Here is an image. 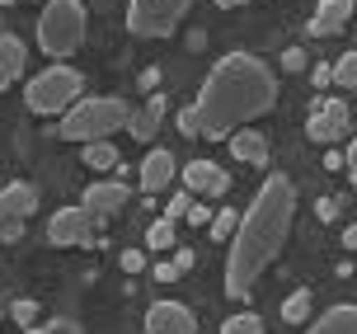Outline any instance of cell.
Returning <instances> with one entry per match:
<instances>
[{"mask_svg":"<svg viewBox=\"0 0 357 334\" xmlns=\"http://www.w3.org/2000/svg\"><path fill=\"white\" fill-rule=\"evenodd\" d=\"M278 104V80L273 71L250 52H226L202 80L193 108L178 113V132L188 137H226L235 127L264 118Z\"/></svg>","mask_w":357,"mask_h":334,"instance_id":"6da1fadb","label":"cell"},{"mask_svg":"<svg viewBox=\"0 0 357 334\" xmlns=\"http://www.w3.org/2000/svg\"><path fill=\"white\" fill-rule=\"evenodd\" d=\"M291 217H296V184L287 175H268L264 189L254 194L250 212H240V226L231 235V254H226V297H250L278 249L291 235Z\"/></svg>","mask_w":357,"mask_h":334,"instance_id":"7a4b0ae2","label":"cell"},{"mask_svg":"<svg viewBox=\"0 0 357 334\" xmlns=\"http://www.w3.org/2000/svg\"><path fill=\"white\" fill-rule=\"evenodd\" d=\"M127 118H132V108L127 99L118 94H104V99H80L61 113V127H56V137L61 141H108V132H123Z\"/></svg>","mask_w":357,"mask_h":334,"instance_id":"3957f363","label":"cell"},{"mask_svg":"<svg viewBox=\"0 0 357 334\" xmlns=\"http://www.w3.org/2000/svg\"><path fill=\"white\" fill-rule=\"evenodd\" d=\"M85 43V5L80 0H47L38 19V48L47 57H71Z\"/></svg>","mask_w":357,"mask_h":334,"instance_id":"277c9868","label":"cell"},{"mask_svg":"<svg viewBox=\"0 0 357 334\" xmlns=\"http://www.w3.org/2000/svg\"><path fill=\"white\" fill-rule=\"evenodd\" d=\"M80 94H85V75L75 66H47L43 75H33L29 80V89H24V99H29V108L33 113H66L71 104H80Z\"/></svg>","mask_w":357,"mask_h":334,"instance_id":"5b68a950","label":"cell"},{"mask_svg":"<svg viewBox=\"0 0 357 334\" xmlns=\"http://www.w3.org/2000/svg\"><path fill=\"white\" fill-rule=\"evenodd\" d=\"M183 15H188V0H132L127 5V29L137 38H169Z\"/></svg>","mask_w":357,"mask_h":334,"instance_id":"8992f818","label":"cell"},{"mask_svg":"<svg viewBox=\"0 0 357 334\" xmlns=\"http://www.w3.org/2000/svg\"><path fill=\"white\" fill-rule=\"evenodd\" d=\"M52 245H89L94 240V212L89 208H61L47 226Z\"/></svg>","mask_w":357,"mask_h":334,"instance_id":"52a82bcc","label":"cell"},{"mask_svg":"<svg viewBox=\"0 0 357 334\" xmlns=\"http://www.w3.org/2000/svg\"><path fill=\"white\" fill-rule=\"evenodd\" d=\"M146 334H197V320L183 301H155L146 311Z\"/></svg>","mask_w":357,"mask_h":334,"instance_id":"ba28073f","label":"cell"},{"mask_svg":"<svg viewBox=\"0 0 357 334\" xmlns=\"http://www.w3.org/2000/svg\"><path fill=\"white\" fill-rule=\"evenodd\" d=\"M183 189L188 194H207V198H221L226 189H231V175L221 170V165H212V160H188L183 170Z\"/></svg>","mask_w":357,"mask_h":334,"instance_id":"9c48e42d","label":"cell"},{"mask_svg":"<svg viewBox=\"0 0 357 334\" xmlns=\"http://www.w3.org/2000/svg\"><path fill=\"white\" fill-rule=\"evenodd\" d=\"M343 127H348V104H343V99H324V104L310 113L305 137H310V141H334Z\"/></svg>","mask_w":357,"mask_h":334,"instance_id":"30bf717a","label":"cell"},{"mask_svg":"<svg viewBox=\"0 0 357 334\" xmlns=\"http://www.w3.org/2000/svg\"><path fill=\"white\" fill-rule=\"evenodd\" d=\"M80 208H89L94 217H113L118 208H127V184H118V179H99V184H89L85 198H80Z\"/></svg>","mask_w":357,"mask_h":334,"instance_id":"8fae6325","label":"cell"},{"mask_svg":"<svg viewBox=\"0 0 357 334\" xmlns=\"http://www.w3.org/2000/svg\"><path fill=\"white\" fill-rule=\"evenodd\" d=\"M353 5L357 0H320V10L310 19V34L315 38H334L348 29V19H353Z\"/></svg>","mask_w":357,"mask_h":334,"instance_id":"7c38bea8","label":"cell"},{"mask_svg":"<svg viewBox=\"0 0 357 334\" xmlns=\"http://www.w3.org/2000/svg\"><path fill=\"white\" fill-rule=\"evenodd\" d=\"M137 184H142V194H160V189H169V184H174V151H151V156L142 160Z\"/></svg>","mask_w":357,"mask_h":334,"instance_id":"4fadbf2b","label":"cell"},{"mask_svg":"<svg viewBox=\"0 0 357 334\" xmlns=\"http://www.w3.org/2000/svg\"><path fill=\"white\" fill-rule=\"evenodd\" d=\"M33 208H38L33 184H10V189H0V222H29Z\"/></svg>","mask_w":357,"mask_h":334,"instance_id":"5bb4252c","label":"cell"},{"mask_svg":"<svg viewBox=\"0 0 357 334\" xmlns=\"http://www.w3.org/2000/svg\"><path fill=\"white\" fill-rule=\"evenodd\" d=\"M160 123H165V94H151L146 108H137V113L127 118V132H132L137 141H151L155 132H160Z\"/></svg>","mask_w":357,"mask_h":334,"instance_id":"9a60e30c","label":"cell"},{"mask_svg":"<svg viewBox=\"0 0 357 334\" xmlns=\"http://www.w3.org/2000/svg\"><path fill=\"white\" fill-rule=\"evenodd\" d=\"M24 43H19L15 34H0V89L15 85L19 75H24Z\"/></svg>","mask_w":357,"mask_h":334,"instance_id":"2e32d148","label":"cell"},{"mask_svg":"<svg viewBox=\"0 0 357 334\" xmlns=\"http://www.w3.org/2000/svg\"><path fill=\"white\" fill-rule=\"evenodd\" d=\"M305 334H357V306H329Z\"/></svg>","mask_w":357,"mask_h":334,"instance_id":"e0dca14e","label":"cell"},{"mask_svg":"<svg viewBox=\"0 0 357 334\" xmlns=\"http://www.w3.org/2000/svg\"><path fill=\"white\" fill-rule=\"evenodd\" d=\"M231 151H235V160H245V165H268V141H264V132H235V137H231Z\"/></svg>","mask_w":357,"mask_h":334,"instance_id":"ac0fdd59","label":"cell"},{"mask_svg":"<svg viewBox=\"0 0 357 334\" xmlns=\"http://www.w3.org/2000/svg\"><path fill=\"white\" fill-rule=\"evenodd\" d=\"M85 165L89 170H113L118 165V151L108 141H85Z\"/></svg>","mask_w":357,"mask_h":334,"instance_id":"d6986e66","label":"cell"},{"mask_svg":"<svg viewBox=\"0 0 357 334\" xmlns=\"http://www.w3.org/2000/svg\"><path fill=\"white\" fill-rule=\"evenodd\" d=\"M235 226H240V212H235V208H221V212L212 217V240H221V245H231Z\"/></svg>","mask_w":357,"mask_h":334,"instance_id":"ffe728a7","label":"cell"},{"mask_svg":"<svg viewBox=\"0 0 357 334\" xmlns=\"http://www.w3.org/2000/svg\"><path fill=\"white\" fill-rule=\"evenodd\" d=\"M305 316H310V292L301 287V292H291V297L282 301V320H287V325H296V320H305Z\"/></svg>","mask_w":357,"mask_h":334,"instance_id":"44dd1931","label":"cell"},{"mask_svg":"<svg viewBox=\"0 0 357 334\" xmlns=\"http://www.w3.org/2000/svg\"><path fill=\"white\" fill-rule=\"evenodd\" d=\"M146 245H151V249H169V245H174V222H165V217H160V222H151V226H146Z\"/></svg>","mask_w":357,"mask_h":334,"instance_id":"7402d4cb","label":"cell"},{"mask_svg":"<svg viewBox=\"0 0 357 334\" xmlns=\"http://www.w3.org/2000/svg\"><path fill=\"white\" fill-rule=\"evenodd\" d=\"M334 85L357 89V52H343L339 61H334Z\"/></svg>","mask_w":357,"mask_h":334,"instance_id":"603a6c76","label":"cell"},{"mask_svg":"<svg viewBox=\"0 0 357 334\" xmlns=\"http://www.w3.org/2000/svg\"><path fill=\"white\" fill-rule=\"evenodd\" d=\"M221 334H264V320L254 316V311H245V316H231L226 325H221Z\"/></svg>","mask_w":357,"mask_h":334,"instance_id":"cb8c5ba5","label":"cell"},{"mask_svg":"<svg viewBox=\"0 0 357 334\" xmlns=\"http://www.w3.org/2000/svg\"><path fill=\"white\" fill-rule=\"evenodd\" d=\"M188 208H193V194L183 189V194H174V203L165 208V222H183V217H188Z\"/></svg>","mask_w":357,"mask_h":334,"instance_id":"d4e9b609","label":"cell"},{"mask_svg":"<svg viewBox=\"0 0 357 334\" xmlns=\"http://www.w3.org/2000/svg\"><path fill=\"white\" fill-rule=\"evenodd\" d=\"M24 334H85L75 320H52V325H43V330H24Z\"/></svg>","mask_w":357,"mask_h":334,"instance_id":"484cf974","label":"cell"},{"mask_svg":"<svg viewBox=\"0 0 357 334\" xmlns=\"http://www.w3.org/2000/svg\"><path fill=\"white\" fill-rule=\"evenodd\" d=\"M123 268H127V273H142L146 254H142V249H123Z\"/></svg>","mask_w":357,"mask_h":334,"instance_id":"4316f807","label":"cell"},{"mask_svg":"<svg viewBox=\"0 0 357 334\" xmlns=\"http://www.w3.org/2000/svg\"><path fill=\"white\" fill-rule=\"evenodd\" d=\"M19 235H24V222H0V240L5 245H15Z\"/></svg>","mask_w":357,"mask_h":334,"instance_id":"83f0119b","label":"cell"},{"mask_svg":"<svg viewBox=\"0 0 357 334\" xmlns=\"http://www.w3.org/2000/svg\"><path fill=\"white\" fill-rule=\"evenodd\" d=\"M282 66L287 71H301L305 66V52H301V48H287V52H282Z\"/></svg>","mask_w":357,"mask_h":334,"instance_id":"f1b7e54d","label":"cell"},{"mask_svg":"<svg viewBox=\"0 0 357 334\" xmlns=\"http://www.w3.org/2000/svg\"><path fill=\"white\" fill-rule=\"evenodd\" d=\"M183 222H193V226H212V212H207V208H197V203H193V208H188V217H183Z\"/></svg>","mask_w":357,"mask_h":334,"instance_id":"f546056e","label":"cell"},{"mask_svg":"<svg viewBox=\"0 0 357 334\" xmlns=\"http://www.w3.org/2000/svg\"><path fill=\"white\" fill-rule=\"evenodd\" d=\"M334 212H339L334 198H320V203H315V217H320V222H334Z\"/></svg>","mask_w":357,"mask_h":334,"instance_id":"4dcf8cb0","label":"cell"},{"mask_svg":"<svg viewBox=\"0 0 357 334\" xmlns=\"http://www.w3.org/2000/svg\"><path fill=\"white\" fill-rule=\"evenodd\" d=\"M33 311H38L33 301H15V320H19V325H29V320H33Z\"/></svg>","mask_w":357,"mask_h":334,"instance_id":"1f68e13d","label":"cell"},{"mask_svg":"<svg viewBox=\"0 0 357 334\" xmlns=\"http://www.w3.org/2000/svg\"><path fill=\"white\" fill-rule=\"evenodd\" d=\"M343 165H348V175H353V189H357V137H353V146H348V156H343Z\"/></svg>","mask_w":357,"mask_h":334,"instance_id":"d6a6232c","label":"cell"},{"mask_svg":"<svg viewBox=\"0 0 357 334\" xmlns=\"http://www.w3.org/2000/svg\"><path fill=\"white\" fill-rule=\"evenodd\" d=\"M310 75H315V85H329V80H334V66H315V71H310Z\"/></svg>","mask_w":357,"mask_h":334,"instance_id":"836d02e7","label":"cell"},{"mask_svg":"<svg viewBox=\"0 0 357 334\" xmlns=\"http://www.w3.org/2000/svg\"><path fill=\"white\" fill-rule=\"evenodd\" d=\"M174 268H178V273H183V268H193V254H188V249H178V254H174Z\"/></svg>","mask_w":357,"mask_h":334,"instance_id":"e575fe53","label":"cell"},{"mask_svg":"<svg viewBox=\"0 0 357 334\" xmlns=\"http://www.w3.org/2000/svg\"><path fill=\"white\" fill-rule=\"evenodd\" d=\"M174 273H178L174 264H155V278H160V282H169V278H174Z\"/></svg>","mask_w":357,"mask_h":334,"instance_id":"d590c367","label":"cell"},{"mask_svg":"<svg viewBox=\"0 0 357 334\" xmlns=\"http://www.w3.org/2000/svg\"><path fill=\"white\" fill-rule=\"evenodd\" d=\"M343 249H357V226H348V231H343Z\"/></svg>","mask_w":357,"mask_h":334,"instance_id":"8d00e7d4","label":"cell"},{"mask_svg":"<svg viewBox=\"0 0 357 334\" xmlns=\"http://www.w3.org/2000/svg\"><path fill=\"white\" fill-rule=\"evenodd\" d=\"M216 5H221V10H235V5H245V0H216Z\"/></svg>","mask_w":357,"mask_h":334,"instance_id":"74e56055","label":"cell"},{"mask_svg":"<svg viewBox=\"0 0 357 334\" xmlns=\"http://www.w3.org/2000/svg\"><path fill=\"white\" fill-rule=\"evenodd\" d=\"M0 5H15V0H0Z\"/></svg>","mask_w":357,"mask_h":334,"instance_id":"f35d334b","label":"cell"}]
</instances>
